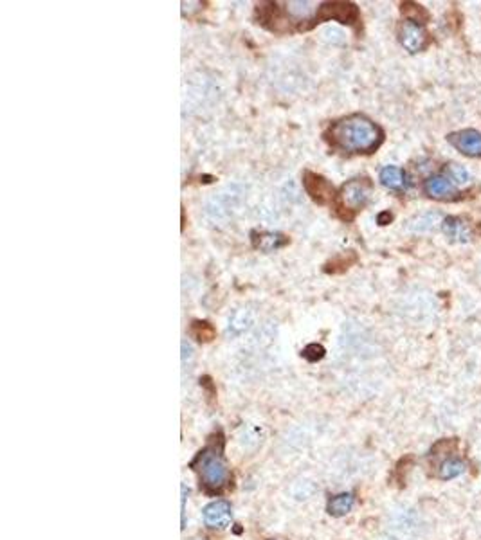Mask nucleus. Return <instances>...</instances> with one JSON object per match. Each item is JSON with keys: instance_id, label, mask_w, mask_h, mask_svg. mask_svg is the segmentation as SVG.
Listing matches in <instances>:
<instances>
[{"instance_id": "f257e3e1", "label": "nucleus", "mask_w": 481, "mask_h": 540, "mask_svg": "<svg viewBox=\"0 0 481 540\" xmlns=\"http://www.w3.org/2000/svg\"><path fill=\"white\" fill-rule=\"evenodd\" d=\"M326 139L344 153H374L382 144L384 131L369 117L354 114L335 121L326 131Z\"/></svg>"}, {"instance_id": "f03ea898", "label": "nucleus", "mask_w": 481, "mask_h": 540, "mask_svg": "<svg viewBox=\"0 0 481 540\" xmlns=\"http://www.w3.org/2000/svg\"><path fill=\"white\" fill-rule=\"evenodd\" d=\"M222 439L209 443L204 450L196 454L195 461L192 463L193 470L198 474L200 485L207 491H220L229 483V468L224 459Z\"/></svg>"}, {"instance_id": "7ed1b4c3", "label": "nucleus", "mask_w": 481, "mask_h": 540, "mask_svg": "<svg viewBox=\"0 0 481 540\" xmlns=\"http://www.w3.org/2000/svg\"><path fill=\"white\" fill-rule=\"evenodd\" d=\"M372 196V182L368 179H354L339 190V209L343 211V218L352 220L359 209L368 204Z\"/></svg>"}, {"instance_id": "20e7f679", "label": "nucleus", "mask_w": 481, "mask_h": 540, "mask_svg": "<svg viewBox=\"0 0 481 540\" xmlns=\"http://www.w3.org/2000/svg\"><path fill=\"white\" fill-rule=\"evenodd\" d=\"M398 40L408 53L417 54L424 51L429 44V34L422 24L411 22V20H404L398 25Z\"/></svg>"}, {"instance_id": "39448f33", "label": "nucleus", "mask_w": 481, "mask_h": 540, "mask_svg": "<svg viewBox=\"0 0 481 540\" xmlns=\"http://www.w3.org/2000/svg\"><path fill=\"white\" fill-rule=\"evenodd\" d=\"M326 20H335L341 24L354 25L359 22L357 5L352 2H326L321 4L320 13L315 16V22H326Z\"/></svg>"}, {"instance_id": "423d86ee", "label": "nucleus", "mask_w": 481, "mask_h": 540, "mask_svg": "<svg viewBox=\"0 0 481 540\" xmlns=\"http://www.w3.org/2000/svg\"><path fill=\"white\" fill-rule=\"evenodd\" d=\"M447 141L454 150H458L462 155L481 159V131L478 130H458L447 136Z\"/></svg>"}, {"instance_id": "0eeeda50", "label": "nucleus", "mask_w": 481, "mask_h": 540, "mask_svg": "<svg viewBox=\"0 0 481 540\" xmlns=\"http://www.w3.org/2000/svg\"><path fill=\"white\" fill-rule=\"evenodd\" d=\"M303 185L304 191L309 193V196L317 204L324 205L334 202L335 198V191L334 185L330 184L328 180L324 177L317 175V173H312V171H304L303 175Z\"/></svg>"}, {"instance_id": "6e6552de", "label": "nucleus", "mask_w": 481, "mask_h": 540, "mask_svg": "<svg viewBox=\"0 0 481 540\" xmlns=\"http://www.w3.org/2000/svg\"><path fill=\"white\" fill-rule=\"evenodd\" d=\"M202 517H204V522H206L207 528H213V530H224V528H227V526L231 524L233 508L227 501L218 499V501L209 502V504L204 508Z\"/></svg>"}, {"instance_id": "1a4fd4ad", "label": "nucleus", "mask_w": 481, "mask_h": 540, "mask_svg": "<svg viewBox=\"0 0 481 540\" xmlns=\"http://www.w3.org/2000/svg\"><path fill=\"white\" fill-rule=\"evenodd\" d=\"M424 191L426 195L432 200H442V202H451V200L460 198V191L451 180L443 175H432L424 182Z\"/></svg>"}, {"instance_id": "9d476101", "label": "nucleus", "mask_w": 481, "mask_h": 540, "mask_svg": "<svg viewBox=\"0 0 481 540\" xmlns=\"http://www.w3.org/2000/svg\"><path fill=\"white\" fill-rule=\"evenodd\" d=\"M442 231L451 242H460V244L469 242L472 236V231L471 227H469V224H467L465 220L458 218V216H447L442 222Z\"/></svg>"}, {"instance_id": "9b49d317", "label": "nucleus", "mask_w": 481, "mask_h": 540, "mask_svg": "<svg viewBox=\"0 0 481 540\" xmlns=\"http://www.w3.org/2000/svg\"><path fill=\"white\" fill-rule=\"evenodd\" d=\"M283 10L294 22H315L320 8L315 2H283Z\"/></svg>"}, {"instance_id": "f8f14e48", "label": "nucleus", "mask_w": 481, "mask_h": 540, "mask_svg": "<svg viewBox=\"0 0 481 540\" xmlns=\"http://www.w3.org/2000/svg\"><path fill=\"white\" fill-rule=\"evenodd\" d=\"M287 244H289V238L281 233H269V231L252 233V245L261 253H274L278 248L285 247Z\"/></svg>"}, {"instance_id": "ddd939ff", "label": "nucleus", "mask_w": 481, "mask_h": 540, "mask_svg": "<svg viewBox=\"0 0 481 540\" xmlns=\"http://www.w3.org/2000/svg\"><path fill=\"white\" fill-rule=\"evenodd\" d=\"M378 180H380V184H382L384 188H388V190L393 191H400L408 184V175H406V171H404L402 168H398V166H384L380 173H378Z\"/></svg>"}, {"instance_id": "4468645a", "label": "nucleus", "mask_w": 481, "mask_h": 540, "mask_svg": "<svg viewBox=\"0 0 481 540\" xmlns=\"http://www.w3.org/2000/svg\"><path fill=\"white\" fill-rule=\"evenodd\" d=\"M467 472V463L463 459L456 458V456H449V458L443 459L438 467V479L442 481H451V479H456L462 474Z\"/></svg>"}, {"instance_id": "2eb2a0df", "label": "nucleus", "mask_w": 481, "mask_h": 540, "mask_svg": "<svg viewBox=\"0 0 481 540\" xmlns=\"http://www.w3.org/2000/svg\"><path fill=\"white\" fill-rule=\"evenodd\" d=\"M352 508H354V496L352 493H339V496L330 499L326 510H328L330 515L344 517Z\"/></svg>"}, {"instance_id": "dca6fc26", "label": "nucleus", "mask_w": 481, "mask_h": 540, "mask_svg": "<svg viewBox=\"0 0 481 540\" xmlns=\"http://www.w3.org/2000/svg\"><path fill=\"white\" fill-rule=\"evenodd\" d=\"M442 175L447 177V179L451 180L454 185H465L471 182V173H469L463 166L456 164V162H449V164H445Z\"/></svg>"}, {"instance_id": "f3484780", "label": "nucleus", "mask_w": 481, "mask_h": 540, "mask_svg": "<svg viewBox=\"0 0 481 540\" xmlns=\"http://www.w3.org/2000/svg\"><path fill=\"white\" fill-rule=\"evenodd\" d=\"M402 15L406 16V20H411V22H417V24H424L429 18L428 11L424 10L422 5L415 4V2L402 4Z\"/></svg>"}, {"instance_id": "a211bd4d", "label": "nucleus", "mask_w": 481, "mask_h": 540, "mask_svg": "<svg viewBox=\"0 0 481 540\" xmlns=\"http://www.w3.org/2000/svg\"><path fill=\"white\" fill-rule=\"evenodd\" d=\"M215 328L206 321H195L192 324V335L198 342H209L215 339Z\"/></svg>"}, {"instance_id": "6ab92c4d", "label": "nucleus", "mask_w": 481, "mask_h": 540, "mask_svg": "<svg viewBox=\"0 0 481 540\" xmlns=\"http://www.w3.org/2000/svg\"><path fill=\"white\" fill-rule=\"evenodd\" d=\"M303 357L310 362H315V360H321L324 357V348L321 344H309L303 350Z\"/></svg>"}, {"instance_id": "aec40b11", "label": "nucleus", "mask_w": 481, "mask_h": 540, "mask_svg": "<svg viewBox=\"0 0 481 540\" xmlns=\"http://www.w3.org/2000/svg\"><path fill=\"white\" fill-rule=\"evenodd\" d=\"M182 15L192 16L193 13L202 10V2H182Z\"/></svg>"}, {"instance_id": "412c9836", "label": "nucleus", "mask_w": 481, "mask_h": 540, "mask_svg": "<svg viewBox=\"0 0 481 540\" xmlns=\"http://www.w3.org/2000/svg\"><path fill=\"white\" fill-rule=\"evenodd\" d=\"M181 490H182V499H181V504H182V511H181V515H182V528H184V526H186V485H182L181 487Z\"/></svg>"}, {"instance_id": "4be33fe9", "label": "nucleus", "mask_w": 481, "mask_h": 540, "mask_svg": "<svg viewBox=\"0 0 481 540\" xmlns=\"http://www.w3.org/2000/svg\"><path fill=\"white\" fill-rule=\"evenodd\" d=\"M186 359H193V348L186 341H182V364L186 362Z\"/></svg>"}, {"instance_id": "5701e85b", "label": "nucleus", "mask_w": 481, "mask_h": 540, "mask_svg": "<svg viewBox=\"0 0 481 540\" xmlns=\"http://www.w3.org/2000/svg\"><path fill=\"white\" fill-rule=\"evenodd\" d=\"M391 218H393V214L386 211V213L378 214V216H377V222H378V224H380V225H386V224H389V222H391Z\"/></svg>"}]
</instances>
